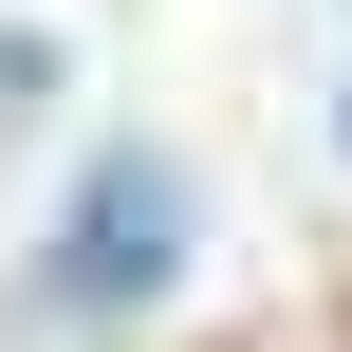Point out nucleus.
Listing matches in <instances>:
<instances>
[{"mask_svg":"<svg viewBox=\"0 0 352 352\" xmlns=\"http://www.w3.org/2000/svg\"><path fill=\"white\" fill-rule=\"evenodd\" d=\"M167 260H186V186L167 148H111L74 186V297H167Z\"/></svg>","mask_w":352,"mask_h":352,"instance_id":"obj_1","label":"nucleus"}]
</instances>
